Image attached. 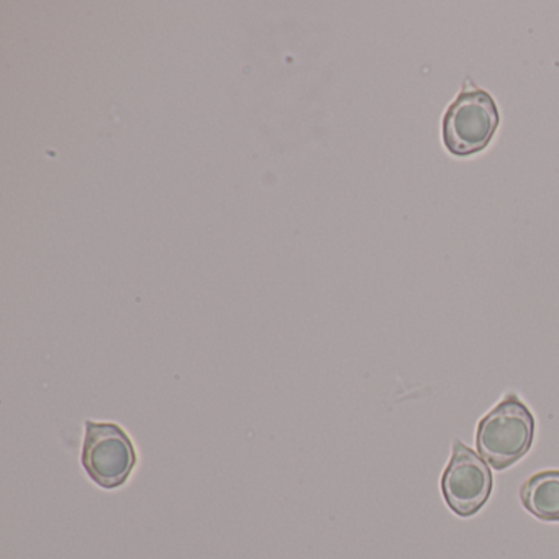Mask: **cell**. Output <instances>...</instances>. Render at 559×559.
<instances>
[{
	"label": "cell",
	"instance_id": "obj_1",
	"mask_svg": "<svg viewBox=\"0 0 559 559\" xmlns=\"http://www.w3.org/2000/svg\"><path fill=\"white\" fill-rule=\"evenodd\" d=\"M533 440L535 417L516 394L506 395L477 425V453L496 471L519 463Z\"/></svg>",
	"mask_w": 559,
	"mask_h": 559
},
{
	"label": "cell",
	"instance_id": "obj_2",
	"mask_svg": "<svg viewBox=\"0 0 559 559\" xmlns=\"http://www.w3.org/2000/svg\"><path fill=\"white\" fill-rule=\"evenodd\" d=\"M496 100L480 87H466L448 106L441 123V136L454 156H473L484 152L499 129Z\"/></svg>",
	"mask_w": 559,
	"mask_h": 559
},
{
	"label": "cell",
	"instance_id": "obj_3",
	"mask_svg": "<svg viewBox=\"0 0 559 559\" xmlns=\"http://www.w3.org/2000/svg\"><path fill=\"white\" fill-rule=\"evenodd\" d=\"M81 463L91 480L106 490L119 489L139 463L135 443L119 424L86 420Z\"/></svg>",
	"mask_w": 559,
	"mask_h": 559
},
{
	"label": "cell",
	"instance_id": "obj_4",
	"mask_svg": "<svg viewBox=\"0 0 559 559\" xmlns=\"http://www.w3.org/2000/svg\"><path fill=\"white\" fill-rule=\"evenodd\" d=\"M493 489L492 471L479 453L454 441L450 463L441 477L444 502L457 516L476 515Z\"/></svg>",
	"mask_w": 559,
	"mask_h": 559
},
{
	"label": "cell",
	"instance_id": "obj_5",
	"mask_svg": "<svg viewBox=\"0 0 559 559\" xmlns=\"http://www.w3.org/2000/svg\"><path fill=\"white\" fill-rule=\"evenodd\" d=\"M523 507L542 522H559V471L546 469L533 474L520 487Z\"/></svg>",
	"mask_w": 559,
	"mask_h": 559
}]
</instances>
